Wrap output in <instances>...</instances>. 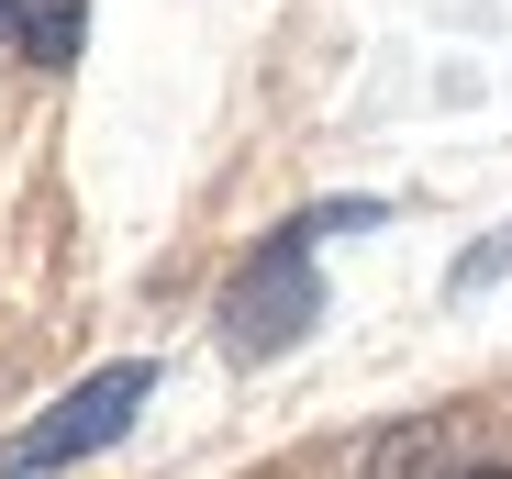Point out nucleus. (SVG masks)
Masks as SVG:
<instances>
[{
	"label": "nucleus",
	"instance_id": "obj_3",
	"mask_svg": "<svg viewBox=\"0 0 512 479\" xmlns=\"http://www.w3.org/2000/svg\"><path fill=\"white\" fill-rule=\"evenodd\" d=\"M78 23H90L78 0H0V34H12L23 56H45V67H67V56H78Z\"/></svg>",
	"mask_w": 512,
	"mask_h": 479
},
{
	"label": "nucleus",
	"instance_id": "obj_4",
	"mask_svg": "<svg viewBox=\"0 0 512 479\" xmlns=\"http://www.w3.org/2000/svg\"><path fill=\"white\" fill-rule=\"evenodd\" d=\"M479 479H512V468H479Z\"/></svg>",
	"mask_w": 512,
	"mask_h": 479
},
{
	"label": "nucleus",
	"instance_id": "obj_1",
	"mask_svg": "<svg viewBox=\"0 0 512 479\" xmlns=\"http://www.w3.org/2000/svg\"><path fill=\"white\" fill-rule=\"evenodd\" d=\"M145 390H156V368L145 357H112V368H90L67 390V402L45 413V424H23L12 435V457H0V479H45V468H78V457H101L134 413H145Z\"/></svg>",
	"mask_w": 512,
	"mask_h": 479
},
{
	"label": "nucleus",
	"instance_id": "obj_2",
	"mask_svg": "<svg viewBox=\"0 0 512 479\" xmlns=\"http://www.w3.org/2000/svg\"><path fill=\"white\" fill-rule=\"evenodd\" d=\"M312 312H323V290H312V223H290L279 246L223 290V324H234L245 357H268V346H301L312 335Z\"/></svg>",
	"mask_w": 512,
	"mask_h": 479
}]
</instances>
